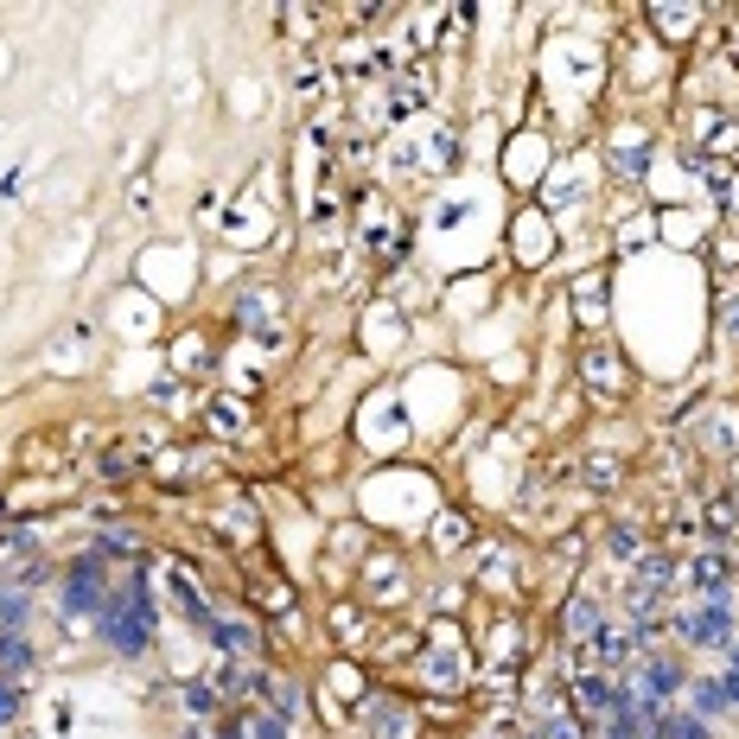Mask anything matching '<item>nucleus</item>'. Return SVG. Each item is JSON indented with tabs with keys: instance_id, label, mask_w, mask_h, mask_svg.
I'll use <instances>...</instances> for the list:
<instances>
[{
	"instance_id": "obj_1",
	"label": "nucleus",
	"mask_w": 739,
	"mask_h": 739,
	"mask_svg": "<svg viewBox=\"0 0 739 739\" xmlns=\"http://www.w3.org/2000/svg\"><path fill=\"white\" fill-rule=\"evenodd\" d=\"M102 631H109V644L122 650V657H141L153 644V599H147L141 580H128L122 593L102 599Z\"/></svg>"
},
{
	"instance_id": "obj_2",
	"label": "nucleus",
	"mask_w": 739,
	"mask_h": 739,
	"mask_svg": "<svg viewBox=\"0 0 739 739\" xmlns=\"http://www.w3.org/2000/svg\"><path fill=\"white\" fill-rule=\"evenodd\" d=\"M682 631H689V644H701V650H727L733 644V593L708 599L701 612H682Z\"/></svg>"
},
{
	"instance_id": "obj_3",
	"label": "nucleus",
	"mask_w": 739,
	"mask_h": 739,
	"mask_svg": "<svg viewBox=\"0 0 739 739\" xmlns=\"http://www.w3.org/2000/svg\"><path fill=\"white\" fill-rule=\"evenodd\" d=\"M102 555H83V561H71V574H64V612H77V618H90V612H102Z\"/></svg>"
},
{
	"instance_id": "obj_4",
	"label": "nucleus",
	"mask_w": 739,
	"mask_h": 739,
	"mask_svg": "<svg viewBox=\"0 0 739 739\" xmlns=\"http://www.w3.org/2000/svg\"><path fill=\"white\" fill-rule=\"evenodd\" d=\"M364 727H370V739H415V714L395 708V701H370Z\"/></svg>"
},
{
	"instance_id": "obj_5",
	"label": "nucleus",
	"mask_w": 739,
	"mask_h": 739,
	"mask_svg": "<svg viewBox=\"0 0 739 739\" xmlns=\"http://www.w3.org/2000/svg\"><path fill=\"white\" fill-rule=\"evenodd\" d=\"M574 701H580V708H593V714H618L625 689H612L606 676H580V682H574Z\"/></svg>"
},
{
	"instance_id": "obj_6",
	"label": "nucleus",
	"mask_w": 739,
	"mask_h": 739,
	"mask_svg": "<svg viewBox=\"0 0 739 739\" xmlns=\"http://www.w3.org/2000/svg\"><path fill=\"white\" fill-rule=\"evenodd\" d=\"M650 739H708V720H701V714H676V708H663V714H657V727H650Z\"/></svg>"
},
{
	"instance_id": "obj_7",
	"label": "nucleus",
	"mask_w": 739,
	"mask_h": 739,
	"mask_svg": "<svg viewBox=\"0 0 739 739\" xmlns=\"http://www.w3.org/2000/svg\"><path fill=\"white\" fill-rule=\"evenodd\" d=\"M26 669H32V650H26V638H20V631H0V676H13V682H20Z\"/></svg>"
},
{
	"instance_id": "obj_8",
	"label": "nucleus",
	"mask_w": 739,
	"mask_h": 739,
	"mask_svg": "<svg viewBox=\"0 0 739 739\" xmlns=\"http://www.w3.org/2000/svg\"><path fill=\"white\" fill-rule=\"evenodd\" d=\"M593 650L606 663H618V657H631V650H638V631H618V625H599L593 631Z\"/></svg>"
},
{
	"instance_id": "obj_9",
	"label": "nucleus",
	"mask_w": 739,
	"mask_h": 739,
	"mask_svg": "<svg viewBox=\"0 0 739 739\" xmlns=\"http://www.w3.org/2000/svg\"><path fill=\"white\" fill-rule=\"evenodd\" d=\"M211 638L223 650H236V657H249L255 650V625H236V618H211Z\"/></svg>"
},
{
	"instance_id": "obj_10",
	"label": "nucleus",
	"mask_w": 739,
	"mask_h": 739,
	"mask_svg": "<svg viewBox=\"0 0 739 739\" xmlns=\"http://www.w3.org/2000/svg\"><path fill=\"white\" fill-rule=\"evenodd\" d=\"M599 631V606L593 599H574V606H567V638H593Z\"/></svg>"
},
{
	"instance_id": "obj_11",
	"label": "nucleus",
	"mask_w": 739,
	"mask_h": 739,
	"mask_svg": "<svg viewBox=\"0 0 739 739\" xmlns=\"http://www.w3.org/2000/svg\"><path fill=\"white\" fill-rule=\"evenodd\" d=\"M689 689H695V714H701V720H714L720 708H727V695H720V676H708V682H689Z\"/></svg>"
},
{
	"instance_id": "obj_12",
	"label": "nucleus",
	"mask_w": 739,
	"mask_h": 739,
	"mask_svg": "<svg viewBox=\"0 0 739 739\" xmlns=\"http://www.w3.org/2000/svg\"><path fill=\"white\" fill-rule=\"evenodd\" d=\"M421 669H427V682H440V689H446V682L459 676V663L446 657V650H427V657H421Z\"/></svg>"
},
{
	"instance_id": "obj_13",
	"label": "nucleus",
	"mask_w": 739,
	"mask_h": 739,
	"mask_svg": "<svg viewBox=\"0 0 739 739\" xmlns=\"http://www.w3.org/2000/svg\"><path fill=\"white\" fill-rule=\"evenodd\" d=\"M587 376H593L599 389H618V364H612L606 351H587Z\"/></svg>"
},
{
	"instance_id": "obj_14",
	"label": "nucleus",
	"mask_w": 739,
	"mask_h": 739,
	"mask_svg": "<svg viewBox=\"0 0 739 739\" xmlns=\"http://www.w3.org/2000/svg\"><path fill=\"white\" fill-rule=\"evenodd\" d=\"M20 708H26V689H20L13 676H0V720H13Z\"/></svg>"
},
{
	"instance_id": "obj_15",
	"label": "nucleus",
	"mask_w": 739,
	"mask_h": 739,
	"mask_svg": "<svg viewBox=\"0 0 739 739\" xmlns=\"http://www.w3.org/2000/svg\"><path fill=\"white\" fill-rule=\"evenodd\" d=\"M249 739H287V720L281 714H255L249 720Z\"/></svg>"
},
{
	"instance_id": "obj_16",
	"label": "nucleus",
	"mask_w": 739,
	"mask_h": 739,
	"mask_svg": "<svg viewBox=\"0 0 739 739\" xmlns=\"http://www.w3.org/2000/svg\"><path fill=\"white\" fill-rule=\"evenodd\" d=\"M185 708H192V714H211V708H217L211 682H185Z\"/></svg>"
},
{
	"instance_id": "obj_17",
	"label": "nucleus",
	"mask_w": 739,
	"mask_h": 739,
	"mask_svg": "<svg viewBox=\"0 0 739 739\" xmlns=\"http://www.w3.org/2000/svg\"><path fill=\"white\" fill-rule=\"evenodd\" d=\"M606 548H612L618 561H638V529H612V542H606Z\"/></svg>"
},
{
	"instance_id": "obj_18",
	"label": "nucleus",
	"mask_w": 739,
	"mask_h": 739,
	"mask_svg": "<svg viewBox=\"0 0 739 739\" xmlns=\"http://www.w3.org/2000/svg\"><path fill=\"white\" fill-rule=\"evenodd\" d=\"M26 618V593L13 587V593H0V625H20Z\"/></svg>"
},
{
	"instance_id": "obj_19",
	"label": "nucleus",
	"mask_w": 739,
	"mask_h": 739,
	"mask_svg": "<svg viewBox=\"0 0 739 739\" xmlns=\"http://www.w3.org/2000/svg\"><path fill=\"white\" fill-rule=\"evenodd\" d=\"M548 739H587V727H580V720H548Z\"/></svg>"
},
{
	"instance_id": "obj_20",
	"label": "nucleus",
	"mask_w": 739,
	"mask_h": 739,
	"mask_svg": "<svg viewBox=\"0 0 739 739\" xmlns=\"http://www.w3.org/2000/svg\"><path fill=\"white\" fill-rule=\"evenodd\" d=\"M720 695H727V708H739V669H733V676H720Z\"/></svg>"
},
{
	"instance_id": "obj_21",
	"label": "nucleus",
	"mask_w": 739,
	"mask_h": 739,
	"mask_svg": "<svg viewBox=\"0 0 739 739\" xmlns=\"http://www.w3.org/2000/svg\"><path fill=\"white\" fill-rule=\"evenodd\" d=\"M727 332H739V300H733V306H727Z\"/></svg>"
},
{
	"instance_id": "obj_22",
	"label": "nucleus",
	"mask_w": 739,
	"mask_h": 739,
	"mask_svg": "<svg viewBox=\"0 0 739 739\" xmlns=\"http://www.w3.org/2000/svg\"><path fill=\"white\" fill-rule=\"evenodd\" d=\"M727 663H733V669H739V638H733V644H727Z\"/></svg>"
}]
</instances>
